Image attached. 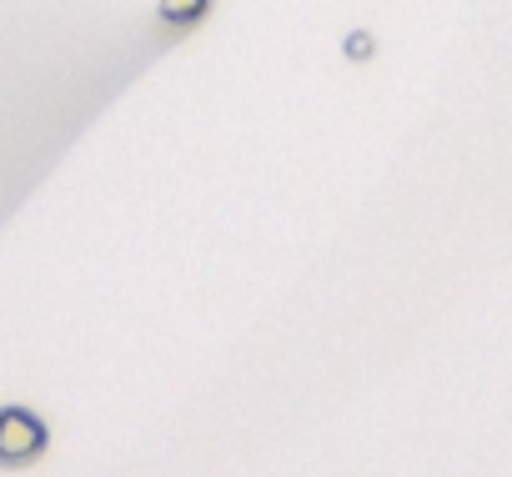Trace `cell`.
<instances>
[{
  "label": "cell",
  "mask_w": 512,
  "mask_h": 477,
  "mask_svg": "<svg viewBox=\"0 0 512 477\" xmlns=\"http://www.w3.org/2000/svg\"><path fill=\"white\" fill-rule=\"evenodd\" d=\"M51 447V427L41 412L11 402L0 407V467H31Z\"/></svg>",
  "instance_id": "1"
},
{
  "label": "cell",
  "mask_w": 512,
  "mask_h": 477,
  "mask_svg": "<svg viewBox=\"0 0 512 477\" xmlns=\"http://www.w3.org/2000/svg\"><path fill=\"white\" fill-rule=\"evenodd\" d=\"M206 11H211V0H161V21H166V26H176V31L196 26Z\"/></svg>",
  "instance_id": "2"
},
{
  "label": "cell",
  "mask_w": 512,
  "mask_h": 477,
  "mask_svg": "<svg viewBox=\"0 0 512 477\" xmlns=\"http://www.w3.org/2000/svg\"><path fill=\"white\" fill-rule=\"evenodd\" d=\"M372 51H377V41H372L367 31H347V36H342V56H347V61H372Z\"/></svg>",
  "instance_id": "3"
}]
</instances>
